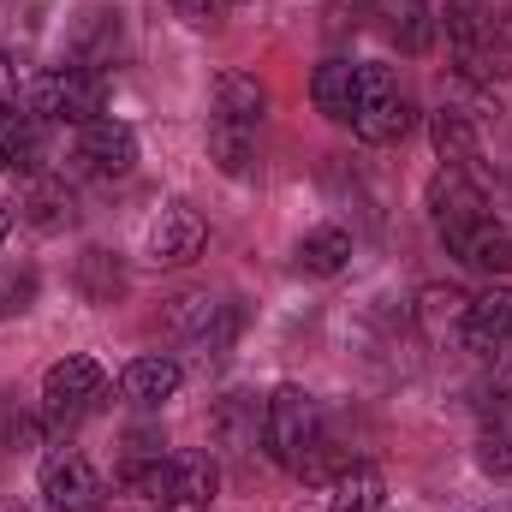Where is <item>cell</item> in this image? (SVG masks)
<instances>
[{
	"instance_id": "6da1fadb",
	"label": "cell",
	"mask_w": 512,
	"mask_h": 512,
	"mask_svg": "<svg viewBox=\"0 0 512 512\" xmlns=\"http://www.w3.org/2000/svg\"><path fill=\"white\" fill-rule=\"evenodd\" d=\"M262 447H268V459L280 471L316 483L322 477V459H328V423H322L316 393H304V387H292V382L274 387L262 399Z\"/></svg>"
},
{
	"instance_id": "7a4b0ae2",
	"label": "cell",
	"mask_w": 512,
	"mask_h": 512,
	"mask_svg": "<svg viewBox=\"0 0 512 512\" xmlns=\"http://www.w3.org/2000/svg\"><path fill=\"white\" fill-rule=\"evenodd\" d=\"M102 108H108V72L78 66V60L36 72L24 90V114H36L42 126H90L102 120Z\"/></svg>"
},
{
	"instance_id": "3957f363",
	"label": "cell",
	"mask_w": 512,
	"mask_h": 512,
	"mask_svg": "<svg viewBox=\"0 0 512 512\" xmlns=\"http://www.w3.org/2000/svg\"><path fill=\"white\" fill-rule=\"evenodd\" d=\"M447 48H453V66L459 78L471 84H501L512 72V54H507V36L495 24V12L483 0H447Z\"/></svg>"
},
{
	"instance_id": "277c9868",
	"label": "cell",
	"mask_w": 512,
	"mask_h": 512,
	"mask_svg": "<svg viewBox=\"0 0 512 512\" xmlns=\"http://www.w3.org/2000/svg\"><path fill=\"white\" fill-rule=\"evenodd\" d=\"M352 131L364 143H399L411 131V96L399 90V78L387 66H358V108H352Z\"/></svg>"
},
{
	"instance_id": "5b68a950",
	"label": "cell",
	"mask_w": 512,
	"mask_h": 512,
	"mask_svg": "<svg viewBox=\"0 0 512 512\" xmlns=\"http://www.w3.org/2000/svg\"><path fill=\"white\" fill-rule=\"evenodd\" d=\"M102 387H108V376H102L96 358H84V352H78V358H60V364L42 376V423H48V429L84 423V417L96 411Z\"/></svg>"
},
{
	"instance_id": "8992f818",
	"label": "cell",
	"mask_w": 512,
	"mask_h": 512,
	"mask_svg": "<svg viewBox=\"0 0 512 512\" xmlns=\"http://www.w3.org/2000/svg\"><path fill=\"white\" fill-rule=\"evenodd\" d=\"M42 507L48 512H102L108 507V489H102L96 465L78 447H60V453L42 459Z\"/></svg>"
},
{
	"instance_id": "52a82bcc",
	"label": "cell",
	"mask_w": 512,
	"mask_h": 512,
	"mask_svg": "<svg viewBox=\"0 0 512 512\" xmlns=\"http://www.w3.org/2000/svg\"><path fill=\"white\" fill-rule=\"evenodd\" d=\"M173 328L197 346V352H227L239 334V304L233 298H209V292H185L173 304Z\"/></svg>"
},
{
	"instance_id": "ba28073f",
	"label": "cell",
	"mask_w": 512,
	"mask_h": 512,
	"mask_svg": "<svg viewBox=\"0 0 512 512\" xmlns=\"http://www.w3.org/2000/svg\"><path fill=\"white\" fill-rule=\"evenodd\" d=\"M209 245V221L191 209V203H167L155 221H149V256L161 262V268H185V262H197Z\"/></svg>"
},
{
	"instance_id": "9c48e42d",
	"label": "cell",
	"mask_w": 512,
	"mask_h": 512,
	"mask_svg": "<svg viewBox=\"0 0 512 512\" xmlns=\"http://www.w3.org/2000/svg\"><path fill=\"white\" fill-rule=\"evenodd\" d=\"M441 239H447V251L459 256L465 268H477V274H512V233L495 215L459 221V227H447Z\"/></svg>"
},
{
	"instance_id": "30bf717a",
	"label": "cell",
	"mask_w": 512,
	"mask_h": 512,
	"mask_svg": "<svg viewBox=\"0 0 512 512\" xmlns=\"http://www.w3.org/2000/svg\"><path fill=\"white\" fill-rule=\"evenodd\" d=\"M78 161H84L90 173H102V179H120V173L137 167V131H131L126 120H114V114L78 126Z\"/></svg>"
},
{
	"instance_id": "8fae6325",
	"label": "cell",
	"mask_w": 512,
	"mask_h": 512,
	"mask_svg": "<svg viewBox=\"0 0 512 512\" xmlns=\"http://www.w3.org/2000/svg\"><path fill=\"white\" fill-rule=\"evenodd\" d=\"M221 495V459L215 453H179L167 471V507L161 512H209Z\"/></svg>"
},
{
	"instance_id": "7c38bea8",
	"label": "cell",
	"mask_w": 512,
	"mask_h": 512,
	"mask_svg": "<svg viewBox=\"0 0 512 512\" xmlns=\"http://www.w3.org/2000/svg\"><path fill=\"white\" fill-rule=\"evenodd\" d=\"M477 215H489L483 185H477L471 173H459V167H441V173L429 179V221H435V233H447V227H459V221H477Z\"/></svg>"
},
{
	"instance_id": "4fadbf2b",
	"label": "cell",
	"mask_w": 512,
	"mask_h": 512,
	"mask_svg": "<svg viewBox=\"0 0 512 512\" xmlns=\"http://www.w3.org/2000/svg\"><path fill=\"white\" fill-rule=\"evenodd\" d=\"M459 340L471 346V352H507L512 346V292H483V298H471L465 304V316H459Z\"/></svg>"
},
{
	"instance_id": "5bb4252c",
	"label": "cell",
	"mask_w": 512,
	"mask_h": 512,
	"mask_svg": "<svg viewBox=\"0 0 512 512\" xmlns=\"http://www.w3.org/2000/svg\"><path fill=\"white\" fill-rule=\"evenodd\" d=\"M179 382H185V370L173 358H161V352L155 358H131L120 370V399L137 405V411H155V405H167L179 393Z\"/></svg>"
},
{
	"instance_id": "9a60e30c",
	"label": "cell",
	"mask_w": 512,
	"mask_h": 512,
	"mask_svg": "<svg viewBox=\"0 0 512 512\" xmlns=\"http://www.w3.org/2000/svg\"><path fill=\"white\" fill-rule=\"evenodd\" d=\"M429 137H435L441 167H459V173H471V179H477V167H483V137H477V126H471V114L441 108V114L429 120Z\"/></svg>"
},
{
	"instance_id": "2e32d148",
	"label": "cell",
	"mask_w": 512,
	"mask_h": 512,
	"mask_svg": "<svg viewBox=\"0 0 512 512\" xmlns=\"http://www.w3.org/2000/svg\"><path fill=\"white\" fill-rule=\"evenodd\" d=\"M387 507V477L376 465L352 459L328 477V512H382Z\"/></svg>"
},
{
	"instance_id": "e0dca14e",
	"label": "cell",
	"mask_w": 512,
	"mask_h": 512,
	"mask_svg": "<svg viewBox=\"0 0 512 512\" xmlns=\"http://www.w3.org/2000/svg\"><path fill=\"white\" fill-rule=\"evenodd\" d=\"M126 48V24H120V12H108V6H96V12H84V24L72 30V60L78 66H114V54Z\"/></svg>"
},
{
	"instance_id": "ac0fdd59",
	"label": "cell",
	"mask_w": 512,
	"mask_h": 512,
	"mask_svg": "<svg viewBox=\"0 0 512 512\" xmlns=\"http://www.w3.org/2000/svg\"><path fill=\"white\" fill-rule=\"evenodd\" d=\"M310 96H316V108L334 126H352V108H358V60H322L316 78H310Z\"/></svg>"
},
{
	"instance_id": "d6986e66",
	"label": "cell",
	"mask_w": 512,
	"mask_h": 512,
	"mask_svg": "<svg viewBox=\"0 0 512 512\" xmlns=\"http://www.w3.org/2000/svg\"><path fill=\"white\" fill-rule=\"evenodd\" d=\"M262 108H268V90L256 84L251 72H221L215 78V114L209 120H233V126H262Z\"/></svg>"
},
{
	"instance_id": "ffe728a7",
	"label": "cell",
	"mask_w": 512,
	"mask_h": 512,
	"mask_svg": "<svg viewBox=\"0 0 512 512\" xmlns=\"http://www.w3.org/2000/svg\"><path fill=\"white\" fill-rule=\"evenodd\" d=\"M346 262H352V233H346V227H334V221H322V227H310V233L298 239V268H304V274H316V280L340 274Z\"/></svg>"
},
{
	"instance_id": "44dd1931",
	"label": "cell",
	"mask_w": 512,
	"mask_h": 512,
	"mask_svg": "<svg viewBox=\"0 0 512 512\" xmlns=\"http://www.w3.org/2000/svg\"><path fill=\"white\" fill-rule=\"evenodd\" d=\"M24 221H30L36 233H60V227H72V221H78V197H72V185H66V179H36L30 197H24Z\"/></svg>"
},
{
	"instance_id": "7402d4cb",
	"label": "cell",
	"mask_w": 512,
	"mask_h": 512,
	"mask_svg": "<svg viewBox=\"0 0 512 512\" xmlns=\"http://www.w3.org/2000/svg\"><path fill=\"white\" fill-rule=\"evenodd\" d=\"M42 161V120L24 108H0V173Z\"/></svg>"
},
{
	"instance_id": "603a6c76",
	"label": "cell",
	"mask_w": 512,
	"mask_h": 512,
	"mask_svg": "<svg viewBox=\"0 0 512 512\" xmlns=\"http://www.w3.org/2000/svg\"><path fill=\"white\" fill-rule=\"evenodd\" d=\"M256 435H262L256 399H251V393H227V399L215 405V441H221L227 453H251Z\"/></svg>"
},
{
	"instance_id": "cb8c5ba5",
	"label": "cell",
	"mask_w": 512,
	"mask_h": 512,
	"mask_svg": "<svg viewBox=\"0 0 512 512\" xmlns=\"http://www.w3.org/2000/svg\"><path fill=\"white\" fill-rule=\"evenodd\" d=\"M209 155L227 179H245L256 167V131L251 126H233V120H209Z\"/></svg>"
},
{
	"instance_id": "d4e9b609",
	"label": "cell",
	"mask_w": 512,
	"mask_h": 512,
	"mask_svg": "<svg viewBox=\"0 0 512 512\" xmlns=\"http://www.w3.org/2000/svg\"><path fill=\"white\" fill-rule=\"evenodd\" d=\"M78 292H84L90 304H114V298L126 292V268H120V256L114 251H84L78 256Z\"/></svg>"
},
{
	"instance_id": "484cf974",
	"label": "cell",
	"mask_w": 512,
	"mask_h": 512,
	"mask_svg": "<svg viewBox=\"0 0 512 512\" xmlns=\"http://www.w3.org/2000/svg\"><path fill=\"white\" fill-rule=\"evenodd\" d=\"M477 465L489 477H512V405H495L477 435Z\"/></svg>"
},
{
	"instance_id": "4316f807",
	"label": "cell",
	"mask_w": 512,
	"mask_h": 512,
	"mask_svg": "<svg viewBox=\"0 0 512 512\" xmlns=\"http://www.w3.org/2000/svg\"><path fill=\"white\" fill-rule=\"evenodd\" d=\"M36 304V268L30 262H0V322L24 316Z\"/></svg>"
},
{
	"instance_id": "83f0119b",
	"label": "cell",
	"mask_w": 512,
	"mask_h": 512,
	"mask_svg": "<svg viewBox=\"0 0 512 512\" xmlns=\"http://www.w3.org/2000/svg\"><path fill=\"white\" fill-rule=\"evenodd\" d=\"M465 304H471L465 292H453V286H429V292H423V322L435 328V322H441V310L459 322V316H465Z\"/></svg>"
},
{
	"instance_id": "f1b7e54d",
	"label": "cell",
	"mask_w": 512,
	"mask_h": 512,
	"mask_svg": "<svg viewBox=\"0 0 512 512\" xmlns=\"http://www.w3.org/2000/svg\"><path fill=\"white\" fill-rule=\"evenodd\" d=\"M0 435H6V447L18 453V447H36V441H42V423L24 417V411H0Z\"/></svg>"
},
{
	"instance_id": "f546056e",
	"label": "cell",
	"mask_w": 512,
	"mask_h": 512,
	"mask_svg": "<svg viewBox=\"0 0 512 512\" xmlns=\"http://www.w3.org/2000/svg\"><path fill=\"white\" fill-rule=\"evenodd\" d=\"M173 12H179L191 30H215L221 12H227V0H173Z\"/></svg>"
},
{
	"instance_id": "4dcf8cb0",
	"label": "cell",
	"mask_w": 512,
	"mask_h": 512,
	"mask_svg": "<svg viewBox=\"0 0 512 512\" xmlns=\"http://www.w3.org/2000/svg\"><path fill=\"white\" fill-rule=\"evenodd\" d=\"M0 108H18V66L0 54Z\"/></svg>"
},
{
	"instance_id": "1f68e13d",
	"label": "cell",
	"mask_w": 512,
	"mask_h": 512,
	"mask_svg": "<svg viewBox=\"0 0 512 512\" xmlns=\"http://www.w3.org/2000/svg\"><path fill=\"white\" fill-rule=\"evenodd\" d=\"M6 227H12V215H6V203H0V239H6Z\"/></svg>"
}]
</instances>
